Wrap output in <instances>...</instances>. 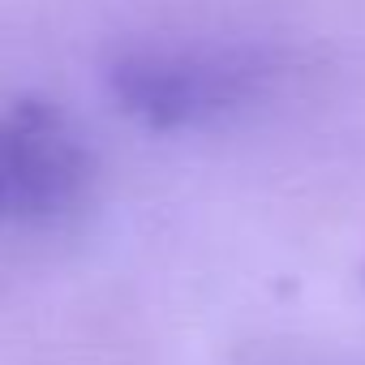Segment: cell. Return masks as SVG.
<instances>
[{"instance_id":"1","label":"cell","mask_w":365,"mask_h":365,"mask_svg":"<svg viewBox=\"0 0 365 365\" xmlns=\"http://www.w3.org/2000/svg\"><path fill=\"white\" fill-rule=\"evenodd\" d=\"M275 78L258 48L159 43L129 48L108 65L112 99L150 129H198L245 112Z\"/></svg>"},{"instance_id":"2","label":"cell","mask_w":365,"mask_h":365,"mask_svg":"<svg viewBox=\"0 0 365 365\" xmlns=\"http://www.w3.org/2000/svg\"><path fill=\"white\" fill-rule=\"evenodd\" d=\"M86 185V150L35 103L0 112V220H48Z\"/></svg>"}]
</instances>
